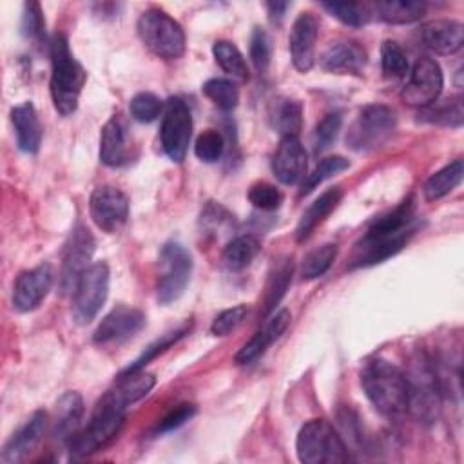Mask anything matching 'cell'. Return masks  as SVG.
<instances>
[{"instance_id":"6da1fadb","label":"cell","mask_w":464,"mask_h":464,"mask_svg":"<svg viewBox=\"0 0 464 464\" xmlns=\"http://www.w3.org/2000/svg\"><path fill=\"white\" fill-rule=\"evenodd\" d=\"M361 386L375 410L386 417L408 410V381L401 368L384 359H372L361 370Z\"/></svg>"},{"instance_id":"7a4b0ae2","label":"cell","mask_w":464,"mask_h":464,"mask_svg":"<svg viewBox=\"0 0 464 464\" xmlns=\"http://www.w3.org/2000/svg\"><path fill=\"white\" fill-rule=\"evenodd\" d=\"M87 72L82 63L72 56L67 38L54 34L51 40V98L54 109L62 116L76 111L80 94L83 91Z\"/></svg>"},{"instance_id":"3957f363","label":"cell","mask_w":464,"mask_h":464,"mask_svg":"<svg viewBox=\"0 0 464 464\" xmlns=\"http://www.w3.org/2000/svg\"><path fill=\"white\" fill-rule=\"evenodd\" d=\"M415 232L413 225H402L393 218L381 216L377 218L362 239L355 245L352 254V268L353 266H370L375 263H382L388 257L395 256L404 248L411 234Z\"/></svg>"},{"instance_id":"277c9868","label":"cell","mask_w":464,"mask_h":464,"mask_svg":"<svg viewBox=\"0 0 464 464\" xmlns=\"http://www.w3.org/2000/svg\"><path fill=\"white\" fill-rule=\"evenodd\" d=\"M125 410L127 408L103 395L87 426L69 442L71 459H83L105 448L120 433L125 422Z\"/></svg>"},{"instance_id":"5b68a950","label":"cell","mask_w":464,"mask_h":464,"mask_svg":"<svg viewBox=\"0 0 464 464\" xmlns=\"http://www.w3.org/2000/svg\"><path fill=\"white\" fill-rule=\"evenodd\" d=\"M295 451L304 464H343L350 459L341 435L324 419H312L299 430Z\"/></svg>"},{"instance_id":"8992f818","label":"cell","mask_w":464,"mask_h":464,"mask_svg":"<svg viewBox=\"0 0 464 464\" xmlns=\"http://www.w3.org/2000/svg\"><path fill=\"white\" fill-rule=\"evenodd\" d=\"M136 31L143 45L163 60H176L185 53L183 27L158 7H150L140 14Z\"/></svg>"},{"instance_id":"52a82bcc","label":"cell","mask_w":464,"mask_h":464,"mask_svg":"<svg viewBox=\"0 0 464 464\" xmlns=\"http://www.w3.org/2000/svg\"><path fill=\"white\" fill-rule=\"evenodd\" d=\"M192 274V257L187 248L176 241H169L160 252V274L156 281V297L161 304L178 301Z\"/></svg>"},{"instance_id":"ba28073f","label":"cell","mask_w":464,"mask_h":464,"mask_svg":"<svg viewBox=\"0 0 464 464\" xmlns=\"http://www.w3.org/2000/svg\"><path fill=\"white\" fill-rule=\"evenodd\" d=\"M397 125L395 112L381 103L366 105L352 123L346 143L353 150H372L388 141Z\"/></svg>"},{"instance_id":"9c48e42d","label":"cell","mask_w":464,"mask_h":464,"mask_svg":"<svg viewBox=\"0 0 464 464\" xmlns=\"http://www.w3.org/2000/svg\"><path fill=\"white\" fill-rule=\"evenodd\" d=\"M109 266L92 263L78 279L72 292V319L78 324H89L109 295Z\"/></svg>"},{"instance_id":"30bf717a","label":"cell","mask_w":464,"mask_h":464,"mask_svg":"<svg viewBox=\"0 0 464 464\" xmlns=\"http://www.w3.org/2000/svg\"><path fill=\"white\" fill-rule=\"evenodd\" d=\"M404 375L410 395L408 410H411L422 420H433L439 408L440 388L431 362L424 355H419L413 359L410 372Z\"/></svg>"},{"instance_id":"8fae6325","label":"cell","mask_w":464,"mask_h":464,"mask_svg":"<svg viewBox=\"0 0 464 464\" xmlns=\"http://www.w3.org/2000/svg\"><path fill=\"white\" fill-rule=\"evenodd\" d=\"M192 138V114L181 98H169L163 107L160 140L163 152L176 163L187 156Z\"/></svg>"},{"instance_id":"7c38bea8","label":"cell","mask_w":464,"mask_h":464,"mask_svg":"<svg viewBox=\"0 0 464 464\" xmlns=\"http://www.w3.org/2000/svg\"><path fill=\"white\" fill-rule=\"evenodd\" d=\"M442 85L444 76L440 65L433 58H420L415 62L401 98L406 105L424 109L439 100Z\"/></svg>"},{"instance_id":"4fadbf2b","label":"cell","mask_w":464,"mask_h":464,"mask_svg":"<svg viewBox=\"0 0 464 464\" xmlns=\"http://www.w3.org/2000/svg\"><path fill=\"white\" fill-rule=\"evenodd\" d=\"M89 214L100 230L114 234L127 223L129 198L112 185L96 187L89 199Z\"/></svg>"},{"instance_id":"5bb4252c","label":"cell","mask_w":464,"mask_h":464,"mask_svg":"<svg viewBox=\"0 0 464 464\" xmlns=\"http://www.w3.org/2000/svg\"><path fill=\"white\" fill-rule=\"evenodd\" d=\"M94 254V237L87 227L78 225L63 248L62 257V272H60V286L62 292H74V286L80 276L91 266V257Z\"/></svg>"},{"instance_id":"9a60e30c","label":"cell","mask_w":464,"mask_h":464,"mask_svg":"<svg viewBox=\"0 0 464 464\" xmlns=\"http://www.w3.org/2000/svg\"><path fill=\"white\" fill-rule=\"evenodd\" d=\"M53 279L54 274L47 263L20 272L13 286V308L22 314L38 308L40 303L47 297L53 286Z\"/></svg>"},{"instance_id":"2e32d148","label":"cell","mask_w":464,"mask_h":464,"mask_svg":"<svg viewBox=\"0 0 464 464\" xmlns=\"http://www.w3.org/2000/svg\"><path fill=\"white\" fill-rule=\"evenodd\" d=\"M143 324L145 314L141 310L127 304H118L100 321L92 334V341L96 344L121 343L138 334L143 328Z\"/></svg>"},{"instance_id":"e0dca14e","label":"cell","mask_w":464,"mask_h":464,"mask_svg":"<svg viewBox=\"0 0 464 464\" xmlns=\"http://www.w3.org/2000/svg\"><path fill=\"white\" fill-rule=\"evenodd\" d=\"M134 158V143L125 120L114 114L102 129L100 161L107 167H123Z\"/></svg>"},{"instance_id":"ac0fdd59","label":"cell","mask_w":464,"mask_h":464,"mask_svg":"<svg viewBox=\"0 0 464 464\" xmlns=\"http://www.w3.org/2000/svg\"><path fill=\"white\" fill-rule=\"evenodd\" d=\"M319 33V22L314 13H301L290 31L288 47L294 67L299 72H308L315 62V42Z\"/></svg>"},{"instance_id":"d6986e66","label":"cell","mask_w":464,"mask_h":464,"mask_svg":"<svg viewBox=\"0 0 464 464\" xmlns=\"http://www.w3.org/2000/svg\"><path fill=\"white\" fill-rule=\"evenodd\" d=\"M306 150L294 136L281 138L276 154L272 158V170L276 178L285 185H294L306 178Z\"/></svg>"},{"instance_id":"ffe728a7","label":"cell","mask_w":464,"mask_h":464,"mask_svg":"<svg viewBox=\"0 0 464 464\" xmlns=\"http://www.w3.org/2000/svg\"><path fill=\"white\" fill-rule=\"evenodd\" d=\"M290 319H292V315H290V312H288L286 308L276 312L274 315H268L265 326H263L261 330H257L256 335H254L248 343H245V344L239 348V352H237L236 357H234L236 362H237V364H250V362H254L257 357H261V355L266 352V348H268L276 339H279L281 334L288 328Z\"/></svg>"},{"instance_id":"44dd1931","label":"cell","mask_w":464,"mask_h":464,"mask_svg":"<svg viewBox=\"0 0 464 464\" xmlns=\"http://www.w3.org/2000/svg\"><path fill=\"white\" fill-rule=\"evenodd\" d=\"M319 63L326 72L359 76L366 67V53L355 42H337L321 54Z\"/></svg>"},{"instance_id":"7402d4cb","label":"cell","mask_w":464,"mask_h":464,"mask_svg":"<svg viewBox=\"0 0 464 464\" xmlns=\"http://www.w3.org/2000/svg\"><path fill=\"white\" fill-rule=\"evenodd\" d=\"M47 426L45 411H34L5 442L2 451V460L11 464L22 460L33 448L40 442Z\"/></svg>"},{"instance_id":"603a6c76","label":"cell","mask_w":464,"mask_h":464,"mask_svg":"<svg viewBox=\"0 0 464 464\" xmlns=\"http://www.w3.org/2000/svg\"><path fill=\"white\" fill-rule=\"evenodd\" d=\"M420 36L424 45L437 54H453L464 44V25L457 20L439 18L426 24Z\"/></svg>"},{"instance_id":"cb8c5ba5","label":"cell","mask_w":464,"mask_h":464,"mask_svg":"<svg viewBox=\"0 0 464 464\" xmlns=\"http://www.w3.org/2000/svg\"><path fill=\"white\" fill-rule=\"evenodd\" d=\"M83 419V399L78 392H65L54 408L53 435L62 442H71L72 437L80 431Z\"/></svg>"},{"instance_id":"d4e9b609","label":"cell","mask_w":464,"mask_h":464,"mask_svg":"<svg viewBox=\"0 0 464 464\" xmlns=\"http://www.w3.org/2000/svg\"><path fill=\"white\" fill-rule=\"evenodd\" d=\"M11 123L16 134V145L22 152L34 154L42 143V125L31 102L11 109Z\"/></svg>"},{"instance_id":"484cf974","label":"cell","mask_w":464,"mask_h":464,"mask_svg":"<svg viewBox=\"0 0 464 464\" xmlns=\"http://www.w3.org/2000/svg\"><path fill=\"white\" fill-rule=\"evenodd\" d=\"M154 384H156L154 373H149L145 370L132 372V373H120V381L116 388H112L105 395L112 399L116 404L127 408L136 401L143 399L154 388Z\"/></svg>"},{"instance_id":"4316f807","label":"cell","mask_w":464,"mask_h":464,"mask_svg":"<svg viewBox=\"0 0 464 464\" xmlns=\"http://www.w3.org/2000/svg\"><path fill=\"white\" fill-rule=\"evenodd\" d=\"M343 198V192L339 187H334V188H328L324 190L301 216L297 227H295V239L297 241H304L314 230L317 225H321L326 216L339 205Z\"/></svg>"},{"instance_id":"83f0119b","label":"cell","mask_w":464,"mask_h":464,"mask_svg":"<svg viewBox=\"0 0 464 464\" xmlns=\"http://www.w3.org/2000/svg\"><path fill=\"white\" fill-rule=\"evenodd\" d=\"M259 250H261L259 239L252 234H243L225 245L221 252V261L228 270H243L254 261Z\"/></svg>"},{"instance_id":"f1b7e54d","label":"cell","mask_w":464,"mask_h":464,"mask_svg":"<svg viewBox=\"0 0 464 464\" xmlns=\"http://www.w3.org/2000/svg\"><path fill=\"white\" fill-rule=\"evenodd\" d=\"M464 176V163L462 160H455L450 165L442 167L440 170H437L435 174H431L426 183H424V198L428 201H435L440 199L444 196H448L453 188H457L462 181Z\"/></svg>"},{"instance_id":"f546056e","label":"cell","mask_w":464,"mask_h":464,"mask_svg":"<svg viewBox=\"0 0 464 464\" xmlns=\"http://www.w3.org/2000/svg\"><path fill=\"white\" fill-rule=\"evenodd\" d=\"M272 125L281 134V138L286 136H299V130L303 127V105L297 100L283 98L274 103L272 111Z\"/></svg>"},{"instance_id":"4dcf8cb0","label":"cell","mask_w":464,"mask_h":464,"mask_svg":"<svg viewBox=\"0 0 464 464\" xmlns=\"http://www.w3.org/2000/svg\"><path fill=\"white\" fill-rule=\"evenodd\" d=\"M420 120L435 125H444V127H455L459 129L462 125V98L460 96H451L442 102H433L431 105L424 107L422 112L419 114Z\"/></svg>"},{"instance_id":"1f68e13d","label":"cell","mask_w":464,"mask_h":464,"mask_svg":"<svg viewBox=\"0 0 464 464\" xmlns=\"http://www.w3.org/2000/svg\"><path fill=\"white\" fill-rule=\"evenodd\" d=\"M375 11L388 24H411L424 14L426 4L406 2V0H388V2H377Z\"/></svg>"},{"instance_id":"d6a6232c","label":"cell","mask_w":464,"mask_h":464,"mask_svg":"<svg viewBox=\"0 0 464 464\" xmlns=\"http://www.w3.org/2000/svg\"><path fill=\"white\" fill-rule=\"evenodd\" d=\"M216 63L236 80H248V67L241 51L228 40H218L212 45Z\"/></svg>"},{"instance_id":"836d02e7","label":"cell","mask_w":464,"mask_h":464,"mask_svg":"<svg viewBox=\"0 0 464 464\" xmlns=\"http://www.w3.org/2000/svg\"><path fill=\"white\" fill-rule=\"evenodd\" d=\"M292 272H294L292 259H285L283 263L277 265L276 272L270 274L265 299H263V317H268L277 306V303L281 301V297L286 294V288L292 281Z\"/></svg>"},{"instance_id":"e575fe53","label":"cell","mask_w":464,"mask_h":464,"mask_svg":"<svg viewBox=\"0 0 464 464\" xmlns=\"http://www.w3.org/2000/svg\"><path fill=\"white\" fill-rule=\"evenodd\" d=\"M188 330H190V324H183V326H179V328H176V330H170V332L163 334L160 339L152 341L121 373H132V372L143 370L152 359H156L160 353H163L165 350H169L170 346H174L181 337H185V335L188 334Z\"/></svg>"},{"instance_id":"d590c367","label":"cell","mask_w":464,"mask_h":464,"mask_svg":"<svg viewBox=\"0 0 464 464\" xmlns=\"http://www.w3.org/2000/svg\"><path fill=\"white\" fill-rule=\"evenodd\" d=\"M201 91L218 109H221L225 112L236 109V105L239 102V91H237L236 83L227 78H210L203 83Z\"/></svg>"},{"instance_id":"8d00e7d4","label":"cell","mask_w":464,"mask_h":464,"mask_svg":"<svg viewBox=\"0 0 464 464\" xmlns=\"http://www.w3.org/2000/svg\"><path fill=\"white\" fill-rule=\"evenodd\" d=\"M337 257V245L335 243H324L319 248L312 250L301 266V277L303 279H317L321 277Z\"/></svg>"},{"instance_id":"74e56055","label":"cell","mask_w":464,"mask_h":464,"mask_svg":"<svg viewBox=\"0 0 464 464\" xmlns=\"http://www.w3.org/2000/svg\"><path fill=\"white\" fill-rule=\"evenodd\" d=\"M350 167V161L343 156H326L323 158L317 167L312 170V174H306L304 181H303V188L301 194H308L312 192L317 185H321L323 181L330 179L332 176L346 170Z\"/></svg>"},{"instance_id":"f35d334b","label":"cell","mask_w":464,"mask_h":464,"mask_svg":"<svg viewBox=\"0 0 464 464\" xmlns=\"http://www.w3.org/2000/svg\"><path fill=\"white\" fill-rule=\"evenodd\" d=\"M381 67L386 78H402L408 72L410 62L404 49L393 42L384 40L381 45Z\"/></svg>"},{"instance_id":"ab89813d","label":"cell","mask_w":464,"mask_h":464,"mask_svg":"<svg viewBox=\"0 0 464 464\" xmlns=\"http://www.w3.org/2000/svg\"><path fill=\"white\" fill-rule=\"evenodd\" d=\"M323 7L339 22L350 27H361L368 24L370 11L362 4L355 2H323Z\"/></svg>"},{"instance_id":"60d3db41","label":"cell","mask_w":464,"mask_h":464,"mask_svg":"<svg viewBox=\"0 0 464 464\" xmlns=\"http://www.w3.org/2000/svg\"><path fill=\"white\" fill-rule=\"evenodd\" d=\"M163 111V102L154 92H138L129 102L130 116L140 123L154 121Z\"/></svg>"},{"instance_id":"b9f144b4","label":"cell","mask_w":464,"mask_h":464,"mask_svg":"<svg viewBox=\"0 0 464 464\" xmlns=\"http://www.w3.org/2000/svg\"><path fill=\"white\" fill-rule=\"evenodd\" d=\"M341 125H343V114L341 112L335 111V112H328V114L323 116V120L315 125L314 136H312V143H314L315 152H321V150L328 149L335 141V138L341 130Z\"/></svg>"},{"instance_id":"7bdbcfd3","label":"cell","mask_w":464,"mask_h":464,"mask_svg":"<svg viewBox=\"0 0 464 464\" xmlns=\"http://www.w3.org/2000/svg\"><path fill=\"white\" fill-rule=\"evenodd\" d=\"M248 201L259 210H276L283 203V194L276 185L257 181L248 188Z\"/></svg>"},{"instance_id":"ee69618b","label":"cell","mask_w":464,"mask_h":464,"mask_svg":"<svg viewBox=\"0 0 464 464\" xmlns=\"http://www.w3.org/2000/svg\"><path fill=\"white\" fill-rule=\"evenodd\" d=\"M225 149V141L223 136L218 130H205L198 136L196 143H194V152L196 156L205 161V163H214L221 158Z\"/></svg>"},{"instance_id":"f6af8a7d","label":"cell","mask_w":464,"mask_h":464,"mask_svg":"<svg viewBox=\"0 0 464 464\" xmlns=\"http://www.w3.org/2000/svg\"><path fill=\"white\" fill-rule=\"evenodd\" d=\"M248 314V308L245 304H236L232 308H227L223 310L221 314H218L210 324V334L212 335H218V337H223V335H228L230 332H234L246 317Z\"/></svg>"},{"instance_id":"bcb514c9","label":"cell","mask_w":464,"mask_h":464,"mask_svg":"<svg viewBox=\"0 0 464 464\" xmlns=\"http://www.w3.org/2000/svg\"><path fill=\"white\" fill-rule=\"evenodd\" d=\"M250 58L252 63L256 65L257 71H266L270 65V54H272V45L266 31L263 27H254L250 34Z\"/></svg>"},{"instance_id":"7dc6e473","label":"cell","mask_w":464,"mask_h":464,"mask_svg":"<svg viewBox=\"0 0 464 464\" xmlns=\"http://www.w3.org/2000/svg\"><path fill=\"white\" fill-rule=\"evenodd\" d=\"M196 413V406L190 404V402H183V404H178L174 410H170L154 428V435H163V433H169V431H174L178 428H181L187 420H190Z\"/></svg>"},{"instance_id":"c3c4849f","label":"cell","mask_w":464,"mask_h":464,"mask_svg":"<svg viewBox=\"0 0 464 464\" xmlns=\"http://www.w3.org/2000/svg\"><path fill=\"white\" fill-rule=\"evenodd\" d=\"M22 33L31 40H42L45 33V20L38 2H27L24 5L22 16Z\"/></svg>"},{"instance_id":"681fc988","label":"cell","mask_w":464,"mask_h":464,"mask_svg":"<svg viewBox=\"0 0 464 464\" xmlns=\"http://www.w3.org/2000/svg\"><path fill=\"white\" fill-rule=\"evenodd\" d=\"M286 7H288L286 2H268L266 9H268V14H270V20L279 24L283 20V16H285Z\"/></svg>"}]
</instances>
